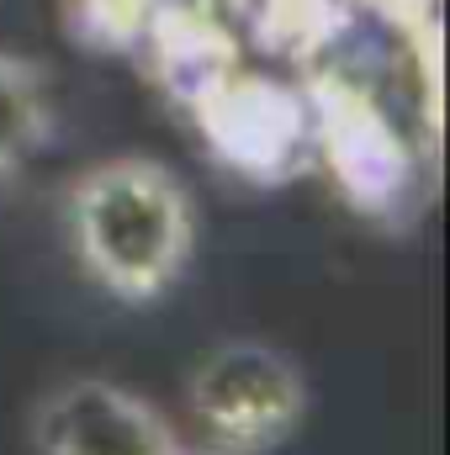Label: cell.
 Listing matches in <instances>:
<instances>
[{"mask_svg": "<svg viewBox=\"0 0 450 455\" xmlns=\"http://www.w3.org/2000/svg\"><path fill=\"white\" fill-rule=\"evenodd\" d=\"M64 238L91 286L122 307L170 297L197 259V202L181 170L154 154H112L85 164L64 196Z\"/></svg>", "mask_w": 450, "mask_h": 455, "instance_id": "cell-1", "label": "cell"}, {"mask_svg": "<svg viewBox=\"0 0 450 455\" xmlns=\"http://www.w3.org/2000/svg\"><path fill=\"white\" fill-rule=\"evenodd\" d=\"M308 376L302 365L265 339L213 344L186 376V419L197 424V445L218 455H270L308 419Z\"/></svg>", "mask_w": 450, "mask_h": 455, "instance_id": "cell-2", "label": "cell"}, {"mask_svg": "<svg viewBox=\"0 0 450 455\" xmlns=\"http://www.w3.org/2000/svg\"><path fill=\"white\" fill-rule=\"evenodd\" d=\"M302 96L313 116V164L360 218H392L414 202V148L387 107L329 64L302 69Z\"/></svg>", "mask_w": 450, "mask_h": 455, "instance_id": "cell-3", "label": "cell"}, {"mask_svg": "<svg viewBox=\"0 0 450 455\" xmlns=\"http://www.w3.org/2000/svg\"><path fill=\"white\" fill-rule=\"evenodd\" d=\"M186 116L197 122L202 148L249 186H286L313 170V116L302 85L260 69H233Z\"/></svg>", "mask_w": 450, "mask_h": 455, "instance_id": "cell-4", "label": "cell"}, {"mask_svg": "<svg viewBox=\"0 0 450 455\" xmlns=\"http://www.w3.org/2000/svg\"><path fill=\"white\" fill-rule=\"evenodd\" d=\"M37 455H186V435L112 376H69L37 392L27 413Z\"/></svg>", "mask_w": 450, "mask_h": 455, "instance_id": "cell-5", "label": "cell"}, {"mask_svg": "<svg viewBox=\"0 0 450 455\" xmlns=\"http://www.w3.org/2000/svg\"><path fill=\"white\" fill-rule=\"evenodd\" d=\"M138 48L149 80L181 112H191L233 69H244V43L228 21L223 0H149Z\"/></svg>", "mask_w": 450, "mask_h": 455, "instance_id": "cell-6", "label": "cell"}, {"mask_svg": "<svg viewBox=\"0 0 450 455\" xmlns=\"http://www.w3.org/2000/svg\"><path fill=\"white\" fill-rule=\"evenodd\" d=\"M223 11L244 48L297 69L324 64V53L355 21L350 0H223Z\"/></svg>", "mask_w": 450, "mask_h": 455, "instance_id": "cell-7", "label": "cell"}, {"mask_svg": "<svg viewBox=\"0 0 450 455\" xmlns=\"http://www.w3.org/2000/svg\"><path fill=\"white\" fill-rule=\"evenodd\" d=\"M59 107L53 80L37 59L0 48V180L16 175L27 159H37L53 143Z\"/></svg>", "mask_w": 450, "mask_h": 455, "instance_id": "cell-8", "label": "cell"}, {"mask_svg": "<svg viewBox=\"0 0 450 455\" xmlns=\"http://www.w3.org/2000/svg\"><path fill=\"white\" fill-rule=\"evenodd\" d=\"M350 5H360V11H371V16H382V21L403 27V32L435 21V0H350Z\"/></svg>", "mask_w": 450, "mask_h": 455, "instance_id": "cell-9", "label": "cell"}, {"mask_svg": "<svg viewBox=\"0 0 450 455\" xmlns=\"http://www.w3.org/2000/svg\"><path fill=\"white\" fill-rule=\"evenodd\" d=\"M186 455H218V451H202V445H186Z\"/></svg>", "mask_w": 450, "mask_h": 455, "instance_id": "cell-10", "label": "cell"}]
</instances>
